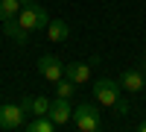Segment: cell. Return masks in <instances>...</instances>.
<instances>
[{"mask_svg":"<svg viewBox=\"0 0 146 132\" xmlns=\"http://www.w3.org/2000/svg\"><path fill=\"white\" fill-rule=\"evenodd\" d=\"M73 126L79 132H100L102 129V117H100V106L94 103H79L73 109Z\"/></svg>","mask_w":146,"mask_h":132,"instance_id":"6da1fadb","label":"cell"},{"mask_svg":"<svg viewBox=\"0 0 146 132\" xmlns=\"http://www.w3.org/2000/svg\"><path fill=\"white\" fill-rule=\"evenodd\" d=\"M18 21H21V27L29 29V32L47 29V23H50V12H47L44 6H38V3H32V6H23V9H21Z\"/></svg>","mask_w":146,"mask_h":132,"instance_id":"7a4b0ae2","label":"cell"},{"mask_svg":"<svg viewBox=\"0 0 146 132\" xmlns=\"http://www.w3.org/2000/svg\"><path fill=\"white\" fill-rule=\"evenodd\" d=\"M94 100L100 103V106H108V109H111V106L117 103V97H120V82H114V79H108V76H102V79H96L94 82Z\"/></svg>","mask_w":146,"mask_h":132,"instance_id":"3957f363","label":"cell"},{"mask_svg":"<svg viewBox=\"0 0 146 132\" xmlns=\"http://www.w3.org/2000/svg\"><path fill=\"white\" fill-rule=\"evenodd\" d=\"M23 117L27 112L21 109V103H3L0 106V129H23Z\"/></svg>","mask_w":146,"mask_h":132,"instance_id":"277c9868","label":"cell"},{"mask_svg":"<svg viewBox=\"0 0 146 132\" xmlns=\"http://www.w3.org/2000/svg\"><path fill=\"white\" fill-rule=\"evenodd\" d=\"M47 115H50V121L56 126H64V123L73 121V106H70L67 97H56V100H50V112Z\"/></svg>","mask_w":146,"mask_h":132,"instance_id":"5b68a950","label":"cell"},{"mask_svg":"<svg viewBox=\"0 0 146 132\" xmlns=\"http://www.w3.org/2000/svg\"><path fill=\"white\" fill-rule=\"evenodd\" d=\"M35 68H38V74H41L47 82H56V79H62V76H64V65L58 62L56 56H50V53H47V56H41Z\"/></svg>","mask_w":146,"mask_h":132,"instance_id":"8992f818","label":"cell"},{"mask_svg":"<svg viewBox=\"0 0 146 132\" xmlns=\"http://www.w3.org/2000/svg\"><path fill=\"white\" fill-rule=\"evenodd\" d=\"M120 88H126L131 94H137L146 88V74H140L137 68H126L123 74H120Z\"/></svg>","mask_w":146,"mask_h":132,"instance_id":"52a82bcc","label":"cell"},{"mask_svg":"<svg viewBox=\"0 0 146 132\" xmlns=\"http://www.w3.org/2000/svg\"><path fill=\"white\" fill-rule=\"evenodd\" d=\"M64 76L70 82H76V85H85V82H91V65L85 62H70L64 65Z\"/></svg>","mask_w":146,"mask_h":132,"instance_id":"ba28073f","label":"cell"},{"mask_svg":"<svg viewBox=\"0 0 146 132\" xmlns=\"http://www.w3.org/2000/svg\"><path fill=\"white\" fill-rule=\"evenodd\" d=\"M3 35H9V38L15 41V44H27V41H29V29H23L18 18L3 21Z\"/></svg>","mask_w":146,"mask_h":132,"instance_id":"9c48e42d","label":"cell"},{"mask_svg":"<svg viewBox=\"0 0 146 132\" xmlns=\"http://www.w3.org/2000/svg\"><path fill=\"white\" fill-rule=\"evenodd\" d=\"M47 35H50V41H56V44L67 41V35H70L67 21H62V18H50V23H47Z\"/></svg>","mask_w":146,"mask_h":132,"instance_id":"30bf717a","label":"cell"},{"mask_svg":"<svg viewBox=\"0 0 146 132\" xmlns=\"http://www.w3.org/2000/svg\"><path fill=\"white\" fill-rule=\"evenodd\" d=\"M53 121H50V115H35L29 123H23V129L27 132H53Z\"/></svg>","mask_w":146,"mask_h":132,"instance_id":"8fae6325","label":"cell"},{"mask_svg":"<svg viewBox=\"0 0 146 132\" xmlns=\"http://www.w3.org/2000/svg\"><path fill=\"white\" fill-rule=\"evenodd\" d=\"M21 3L18 0H0V21H12V18H18L21 15Z\"/></svg>","mask_w":146,"mask_h":132,"instance_id":"7c38bea8","label":"cell"},{"mask_svg":"<svg viewBox=\"0 0 146 132\" xmlns=\"http://www.w3.org/2000/svg\"><path fill=\"white\" fill-rule=\"evenodd\" d=\"M53 85H56V97H73V91H76V82H70L67 76H62V79H56L53 82Z\"/></svg>","mask_w":146,"mask_h":132,"instance_id":"4fadbf2b","label":"cell"},{"mask_svg":"<svg viewBox=\"0 0 146 132\" xmlns=\"http://www.w3.org/2000/svg\"><path fill=\"white\" fill-rule=\"evenodd\" d=\"M47 112H50V100L41 97V94H38V97H32V117H35V115H47Z\"/></svg>","mask_w":146,"mask_h":132,"instance_id":"5bb4252c","label":"cell"},{"mask_svg":"<svg viewBox=\"0 0 146 132\" xmlns=\"http://www.w3.org/2000/svg\"><path fill=\"white\" fill-rule=\"evenodd\" d=\"M111 109H114L117 117H126V115H129V100H126V97H117V103L111 106Z\"/></svg>","mask_w":146,"mask_h":132,"instance_id":"9a60e30c","label":"cell"},{"mask_svg":"<svg viewBox=\"0 0 146 132\" xmlns=\"http://www.w3.org/2000/svg\"><path fill=\"white\" fill-rule=\"evenodd\" d=\"M21 109L27 112V115H32V97H29V94H27V97L21 100Z\"/></svg>","mask_w":146,"mask_h":132,"instance_id":"2e32d148","label":"cell"},{"mask_svg":"<svg viewBox=\"0 0 146 132\" xmlns=\"http://www.w3.org/2000/svg\"><path fill=\"white\" fill-rule=\"evenodd\" d=\"M18 3H21V6H32L35 0H18Z\"/></svg>","mask_w":146,"mask_h":132,"instance_id":"e0dca14e","label":"cell"},{"mask_svg":"<svg viewBox=\"0 0 146 132\" xmlns=\"http://www.w3.org/2000/svg\"><path fill=\"white\" fill-rule=\"evenodd\" d=\"M140 132H146V117H143V121H140V126H137Z\"/></svg>","mask_w":146,"mask_h":132,"instance_id":"ac0fdd59","label":"cell"},{"mask_svg":"<svg viewBox=\"0 0 146 132\" xmlns=\"http://www.w3.org/2000/svg\"><path fill=\"white\" fill-rule=\"evenodd\" d=\"M143 59H146V56H143Z\"/></svg>","mask_w":146,"mask_h":132,"instance_id":"d6986e66","label":"cell"}]
</instances>
